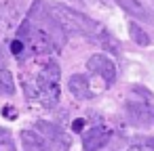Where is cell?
I'll list each match as a JSON object with an SVG mask.
<instances>
[{
    "label": "cell",
    "mask_w": 154,
    "mask_h": 151,
    "mask_svg": "<svg viewBox=\"0 0 154 151\" xmlns=\"http://www.w3.org/2000/svg\"><path fill=\"white\" fill-rule=\"evenodd\" d=\"M51 15L57 19V23L63 28V32L68 34H80V36H89V38H95L101 30V25L97 21H93L91 17L74 11V9H68L63 4H51L49 7Z\"/></svg>",
    "instance_id": "cell-1"
},
{
    "label": "cell",
    "mask_w": 154,
    "mask_h": 151,
    "mask_svg": "<svg viewBox=\"0 0 154 151\" xmlns=\"http://www.w3.org/2000/svg\"><path fill=\"white\" fill-rule=\"evenodd\" d=\"M36 88L38 97L47 105H55L59 99V65L55 61H49L42 71L36 76Z\"/></svg>",
    "instance_id": "cell-2"
},
{
    "label": "cell",
    "mask_w": 154,
    "mask_h": 151,
    "mask_svg": "<svg viewBox=\"0 0 154 151\" xmlns=\"http://www.w3.org/2000/svg\"><path fill=\"white\" fill-rule=\"evenodd\" d=\"M36 130H38L40 134H45V141H47L49 147H53L55 151H66V149L72 145L70 136H68L59 126H55V124H49V122H45V120H38V122H36Z\"/></svg>",
    "instance_id": "cell-3"
},
{
    "label": "cell",
    "mask_w": 154,
    "mask_h": 151,
    "mask_svg": "<svg viewBox=\"0 0 154 151\" xmlns=\"http://www.w3.org/2000/svg\"><path fill=\"white\" fill-rule=\"evenodd\" d=\"M87 69L93 71L95 76L103 78L108 84H114V82H116V67H114L112 59L106 57V55H93V57L87 61Z\"/></svg>",
    "instance_id": "cell-4"
},
{
    "label": "cell",
    "mask_w": 154,
    "mask_h": 151,
    "mask_svg": "<svg viewBox=\"0 0 154 151\" xmlns=\"http://www.w3.org/2000/svg\"><path fill=\"white\" fill-rule=\"evenodd\" d=\"M110 141V130L103 126H95L91 130L85 132L82 136V149L85 151H99L101 147H106V143Z\"/></svg>",
    "instance_id": "cell-5"
},
{
    "label": "cell",
    "mask_w": 154,
    "mask_h": 151,
    "mask_svg": "<svg viewBox=\"0 0 154 151\" xmlns=\"http://www.w3.org/2000/svg\"><path fill=\"white\" fill-rule=\"evenodd\" d=\"M114 2L120 9H125L129 15H133V17L141 19V21H154V15L148 11V7L141 2V0H114Z\"/></svg>",
    "instance_id": "cell-6"
},
{
    "label": "cell",
    "mask_w": 154,
    "mask_h": 151,
    "mask_svg": "<svg viewBox=\"0 0 154 151\" xmlns=\"http://www.w3.org/2000/svg\"><path fill=\"white\" fill-rule=\"evenodd\" d=\"M127 113H129L131 122L141 124V126L154 122V113H152V109H150L148 105H143V103H133V101H129V103H127Z\"/></svg>",
    "instance_id": "cell-7"
},
{
    "label": "cell",
    "mask_w": 154,
    "mask_h": 151,
    "mask_svg": "<svg viewBox=\"0 0 154 151\" xmlns=\"http://www.w3.org/2000/svg\"><path fill=\"white\" fill-rule=\"evenodd\" d=\"M19 138H21V145H23L26 151H51L49 143L34 130H21Z\"/></svg>",
    "instance_id": "cell-8"
},
{
    "label": "cell",
    "mask_w": 154,
    "mask_h": 151,
    "mask_svg": "<svg viewBox=\"0 0 154 151\" xmlns=\"http://www.w3.org/2000/svg\"><path fill=\"white\" fill-rule=\"evenodd\" d=\"M68 88L70 92L76 97V99H91V86H89V80L80 74H74L70 80H68Z\"/></svg>",
    "instance_id": "cell-9"
},
{
    "label": "cell",
    "mask_w": 154,
    "mask_h": 151,
    "mask_svg": "<svg viewBox=\"0 0 154 151\" xmlns=\"http://www.w3.org/2000/svg\"><path fill=\"white\" fill-rule=\"evenodd\" d=\"M0 94H15V78L9 69H0Z\"/></svg>",
    "instance_id": "cell-10"
},
{
    "label": "cell",
    "mask_w": 154,
    "mask_h": 151,
    "mask_svg": "<svg viewBox=\"0 0 154 151\" xmlns=\"http://www.w3.org/2000/svg\"><path fill=\"white\" fill-rule=\"evenodd\" d=\"M95 40H97V44H103V46H106L110 53H114V55L120 51V48H118V44H114V42H116V40H114V36H112L110 32H106L103 28L99 30V34L95 36Z\"/></svg>",
    "instance_id": "cell-11"
},
{
    "label": "cell",
    "mask_w": 154,
    "mask_h": 151,
    "mask_svg": "<svg viewBox=\"0 0 154 151\" xmlns=\"http://www.w3.org/2000/svg\"><path fill=\"white\" fill-rule=\"evenodd\" d=\"M129 34H131V38H133L139 46H148V44H150V36H148V34L143 32V28H141V25H137L135 21L129 25Z\"/></svg>",
    "instance_id": "cell-12"
},
{
    "label": "cell",
    "mask_w": 154,
    "mask_h": 151,
    "mask_svg": "<svg viewBox=\"0 0 154 151\" xmlns=\"http://www.w3.org/2000/svg\"><path fill=\"white\" fill-rule=\"evenodd\" d=\"M23 48H26V44H23L19 38H15V40L11 42V53H13V55H21V53H23Z\"/></svg>",
    "instance_id": "cell-13"
},
{
    "label": "cell",
    "mask_w": 154,
    "mask_h": 151,
    "mask_svg": "<svg viewBox=\"0 0 154 151\" xmlns=\"http://www.w3.org/2000/svg\"><path fill=\"white\" fill-rule=\"evenodd\" d=\"M85 126H87V122H85L82 118H78V120H74V122H72V130H74V132H82V130H85Z\"/></svg>",
    "instance_id": "cell-14"
},
{
    "label": "cell",
    "mask_w": 154,
    "mask_h": 151,
    "mask_svg": "<svg viewBox=\"0 0 154 151\" xmlns=\"http://www.w3.org/2000/svg\"><path fill=\"white\" fill-rule=\"evenodd\" d=\"M0 143H11V132L7 128H0Z\"/></svg>",
    "instance_id": "cell-15"
},
{
    "label": "cell",
    "mask_w": 154,
    "mask_h": 151,
    "mask_svg": "<svg viewBox=\"0 0 154 151\" xmlns=\"http://www.w3.org/2000/svg\"><path fill=\"white\" fill-rule=\"evenodd\" d=\"M146 147L154 151V136H148V138H146Z\"/></svg>",
    "instance_id": "cell-16"
},
{
    "label": "cell",
    "mask_w": 154,
    "mask_h": 151,
    "mask_svg": "<svg viewBox=\"0 0 154 151\" xmlns=\"http://www.w3.org/2000/svg\"><path fill=\"white\" fill-rule=\"evenodd\" d=\"M11 109H13V107H5V115H7V118H15V113H13Z\"/></svg>",
    "instance_id": "cell-17"
},
{
    "label": "cell",
    "mask_w": 154,
    "mask_h": 151,
    "mask_svg": "<svg viewBox=\"0 0 154 151\" xmlns=\"http://www.w3.org/2000/svg\"><path fill=\"white\" fill-rule=\"evenodd\" d=\"M5 63V55H2V51H0V65Z\"/></svg>",
    "instance_id": "cell-18"
}]
</instances>
